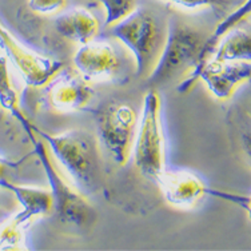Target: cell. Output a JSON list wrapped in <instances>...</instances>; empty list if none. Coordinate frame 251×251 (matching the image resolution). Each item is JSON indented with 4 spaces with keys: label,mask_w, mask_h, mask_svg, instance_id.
I'll list each match as a JSON object with an SVG mask.
<instances>
[{
    "label": "cell",
    "mask_w": 251,
    "mask_h": 251,
    "mask_svg": "<svg viewBox=\"0 0 251 251\" xmlns=\"http://www.w3.org/2000/svg\"><path fill=\"white\" fill-rule=\"evenodd\" d=\"M28 138L49 179L50 193L52 195V214L63 225L90 228L97 221L94 206L88 202L84 194L80 193L62 173H59L58 166L50 156L49 147L43 140L36 139L35 132L28 135Z\"/></svg>",
    "instance_id": "obj_4"
},
{
    "label": "cell",
    "mask_w": 251,
    "mask_h": 251,
    "mask_svg": "<svg viewBox=\"0 0 251 251\" xmlns=\"http://www.w3.org/2000/svg\"><path fill=\"white\" fill-rule=\"evenodd\" d=\"M173 4H176L179 7H183L187 10H198V8H204V7H214L219 4L222 0H166Z\"/></svg>",
    "instance_id": "obj_19"
},
{
    "label": "cell",
    "mask_w": 251,
    "mask_h": 251,
    "mask_svg": "<svg viewBox=\"0 0 251 251\" xmlns=\"http://www.w3.org/2000/svg\"><path fill=\"white\" fill-rule=\"evenodd\" d=\"M210 59L218 62H250V32L239 27L230 29L218 42Z\"/></svg>",
    "instance_id": "obj_14"
},
{
    "label": "cell",
    "mask_w": 251,
    "mask_h": 251,
    "mask_svg": "<svg viewBox=\"0 0 251 251\" xmlns=\"http://www.w3.org/2000/svg\"><path fill=\"white\" fill-rule=\"evenodd\" d=\"M28 226L18 213L10 214L0 223V251L25 250V230Z\"/></svg>",
    "instance_id": "obj_16"
},
{
    "label": "cell",
    "mask_w": 251,
    "mask_h": 251,
    "mask_svg": "<svg viewBox=\"0 0 251 251\" xmlns=\"http://www.w3.org/2000/svg\"><path fill=\"white\" fill-rule=\"evenodd\" d=\"M250 62H218L208 59L179 84V91L187 92L197 80H202L218 100H227L242 83L250 79Z\"/></svg>",
    "instance_id": "obj_8"
},
{
    "label": "cell",
    "mask_w": 251,
    "mask_h": 251,
    "mask_svg": "<svg viewBox=\"0 0 251 251\" xmlns=\"http://www.w3.org/2000/svg\"><path fill=\"white\" fill-rule=\"evenodd\" d=\"M0 106L4 110L10 111V114L19 121L27 135L34 134L32 125L29 123L27 116L23 114L20 108L19 94L16 91L14 82L11 79L10 70H8V59L5 56H0Z\"/></svg>",
    "instance_id": "obj_15"
},
{
    "label": "cell",
    "mask_w": 251,
    "mask_h": 251,
    "mask_svg": "<svg viewBox=\"0 0 251 251\" xmlns=\"http://www.w3.org/2000/svg\"><path fill=\"white\" fill-rule=\"evenodd\" d=\"M5 169H7V164H5L4 160H1V159H0V179H1V178H4Z\"/></svg>",
    "instance_id": "obj_20"
},
{
    "label": "cell",
    "mask_w": 251,
    "mask_h": 251,
    "mask_svg": "<svg viewBox=\"0 0 251 251\" xmlns=\"http://www.w3.org/2000/svg\"><path fill=\"white\" fill-rule=\"evenodd\" d=\"M53 27L62 38L77 44L87 43L97 38L99 32L98 19L83 7H74L71 10L60 11L53 22Z\"/></svg>",
    "instance_id": "obj_12"
},
{
    "label": "cell",
    "mask_w": 251,
    "mask_h": 251,
    "mask_svg": "<svg viewBox=\"0 0 251 251\" xmlns=\"http://www.w3.org/2000/svg\"><path fill=\"white\" fill-rule=\"evenodd\" d=\"M46 101L60 114L79 111L90 104L94 90L79 74L62 70L46 86Z\"/></svg>",
    "instance_id": "obj_9"
},
{
    "label": "cell",
    "mask_w": 251,
    "mask_h": 251,
    "mask_svg": "<svg viewBox=\"0 0 251 251\" xmlns=\"http://www.w3.org/2000/svg\"><path fill=\"white\" fill-rule=\"evenodd\" d=\"M97 131L100 145L119 166L128 162L132 154L138 116L126 103H110L97 111Z\"/></svg>",
    "instance_id": "obj_6"
},
{
    "label": "cell",
    "mask_w": 251,
    "mask_h": 251,
    "mask_svg": "<svg viewBox=\"0 0 251 251\" xmlns=\"http://www.w3.org/2000/svg\"><path fill=\"white\" fill-rule=\"evenodd\" d=\"M166 202L182 210L194 207L201 199L211 193L202 179L187 170H164L154 182Z\"/></svg>",
    "instance_id": "obj_11"
},
{
    "label": "cell",
    "mask_w": 251,
    "mask_h": 251,
    "mask_svg": "<svg viewBox=\"0 0 251 251\" xmlns=\"http://www.w3.org/2000/svg\"><path fill=\"white\" fill-rule=\"evenodd\" d=\"M160 111L162 103L158 90L150 88L143 100L131 156H134L136 170L152 182L166 170V147Z\"/></svg>",
    "instance_id": "obj_5"
},
{
    "label": "cell",
    "mask_w": 251,
    "mask_h": 251,
    "mask_svg": "<svg viewBox=\"0 0 251 251\" xmlns=\"http://www.w3.org/2000/svg\"><path fill=\"white\" fill-rule=\"evenodd\" d=\"M0 49L29 87L42 88L64 68V63L35 52L22 44L0 22Z\"/></svg>",
    "instance_id": "obj_7"
},
{
    "label": "cell",
    "mask_w": 251,
    "mask_h": 251,
    "mask_svg": "<svg viewBox=\"0 0 251 251\" xmlns=\"http://www.w3.org/2000/svg\"><path fill=\"white\" fill-rule=\"evenodd\" d=\"M0 187L10 190L18 198L22 204V211L18 214L28 225H31L35 218L52 214V195L50 193V188L20 186L12 183L7 178L0 179Z\"/></svg>",
    "instance_id": "obj_13"
},
{
    "label": "cell",
    "mask_w": 251,
    "mask_h": 251,
    "mask_svg": "<svg viewBox=\"0 0 251 251\" xmlns=\"http://www.w3.org/2000/svg\"><path fill=\"white\" fill-rule=\"evenodd\" d=\"M106 11V25H115L116 22L126 18L135 10L136 0H98Z\"/></svg>",
    "instance_id": "obj_17"
},
{
    "label": "cell",
    "mask_w": 251,
    "mask_h": 251,
    "mask_svg": "<svg viewBox=\"0 0 251 251\" xmlns=\"http://www.w3.org/2000/svg\"><path fill=\"white\" fill-rule=\"evenodd\" d=\"M73 64L83 79L92 82L108 80L119 70V59L111 44L97 39L79 44L73 56Z\"/></svg>",
    "instance_id": "obj_10"
},
{
    "label": "cell",
    "mask_w": 251,
    "mask_h": 251,
    "mask_svg": "<svg viewBox=\"0 0 251 251\" xmlns=\"http://www.w3.org/2000/svg\"><path fill=\"white\" fill-rule=\"evenodd\" d=\"M111 27V35L130 50L136 62V76L146 79L154 70L163 49L167 25L164 27L155 15L145 8L132 11Z\"/></svg>",
    "instance_id": "obj_3"
},
{
    "label": "cell",
    "mask_w": 251,
    "mask_h": 251,
    "mask_svg": "<svg viewBox=\"0 0 251 251\" xmlns=\"http://www.w3.org/2000/svg\"><path fill=\"white\" fill-rule=\"evenodd\" d=\"M32 131L50 147L63 175L84 194H95L103 184V164L98 140L86 130L47 134L32 125Z\"/></svg>",
    "instance_id": "obj_1"
},
{
    "label": "cell",
    "mask_w": 251,
    "mask_h": 251,
    "mask_svg": "<svg viewBox=\"0 0 251 251\" xmlns=\"http://www.w3.org/2000/svg\"><path fill=\"white\" fill-rule=\"evenodd\" d=\"M68 0H27L28 8L35 14L52 15L63 11Z\"/></svg>",
    "instance_id": "obj_18"
},
{
    "label": "cell",
    "mask_w": 251,
    "mask_h": 251,
    "mask_svg": "<svg viewBox=\"0 0 251 251\" xmlns=\"http://www.w3.org/2000/svg\"><path fill=\"white\" fill-rule=\"evenodd\" d=\"M8 215H10V214L5 213V211H4V210H3V208H0V223L3 222V221H4L5 218L8 217Z\"/></svg>",
    "instance_id": "obj_21"
},
{
    "label": "cell",
    "mask_w": 251,
    "mask_h": 251,
    "mask_svg": "<svg viewBox=\"0 0 251 251\" xmlns=\"http://www.w3.org/2000/svg\"><path fill=\"white\" fill-rule=\"evenodd\" d=\"M203 36L198 29L186 25L176 18H171L167 25V34L158 62L145 80L147 87L156 90L173 82L187 71H194L201 60Z\"/></svg>",
    "instance_id": "obj_2"
}]
</instances>
